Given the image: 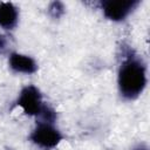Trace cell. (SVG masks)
<instances>
[{
	"mask_svg": "<svg viewBox=\"0 0 150 150\" xmlns=\"http://www.w3.org/2000/svg\"><path fill=\"white\" fill-rule=\"evenodd\" d=\"M130 150H149V146L145 143H138L137 145L132 146Z\"/></svg>",
	"mask_w": 150,
	"mask_h": 150,
	"instance_id": "9",
	"label": "cell"
},
{
	"mask_svg": "<svg viewBox=\"0 0 150 150\" xmlns=\"http://www.w3.org/2000/svg\"><path fill=\"white\" fill-rule=\"evenodd\" d=\"M19 22V9L9 1L0 2V28L13 30Z\"/></svg>",
	"mask_w": 150,
	"mask_h": 150,
	"instance_id": "6",
	"label": "cell"
},
{
	"mask_svg": "<svg viewBox=\"0 0 150 150\" xmlns=\"http://www.w3.org/2000/svg\"><path fill=\"white\" fill-rule=\"evenodd\" d=\"M47 11H48V14H49L50 18H53V19H60L64 14L66 7L60 1H53V2L49 4Z\"/></svg>",
	"mask_w": 150,
	"mask_h": 150,
	"instance_id": "7",
	"label": "cell"
},
{
	"mask_svg": "<svg viewBox=\"0 0 150 150\" xmlns=\"http://www.w3.org/2000/svg\"><path fill=\"white\" fill-rule=\"evenodd\" d=\"M8 67L13 73L16 74H25V75H32L38 71L39 66L29 55L13 52L8 56Z\"/></svg>",
	"mask_w": 150,
	"mask_h": 150,
	"instance_id": "5",
	"label": "cell"
},
{
	"mask_svg": "<svg viewBox=\"0 0 150 150\" xmlns=\"http://www.w3.org/2000/svg\"><path fill=\"white\" fill-rule=\"evenodd\" d=\"M139 0H103L100 7L105 19L112 22H122L139 6Z\"/></svg>",
	"mask_w": 150,
	"mask_h": 150,
	"instance_id": "4",
	"label": "cell"
},
{
	"mask_svg": "<svg viewBox=\"0 0 150 150\" xmlns=\"http://www.w3.org/2000/svg\"><path fill=\"white\" fill-rule=\"evenodd\" d=\"M148 84V68L144 60L132 49L122 53L117 69V89L120 96L125 101L137 100Z\"/></svg>",
	"mask_w": 150,
	"mask_h": 150,
	"instance_id": "1",
	"label": "cell"
},
{
	"mask_svg": "<svg viewBox=\"0 0 150 150\" xmlns=\"http://www.w3.org/2000/svg\"><path fill=\"white\" fill-rule=\"evenodd\" d=\"M16 105L22 109V111L30 117H39L41 114L45 102L42 98V94L40 89L34 84H28L23 87L16 98Z\"/></svg>",
	"mask_w": 150,
	"mask_h": 150,
	"instance_id": "3",
	"label": "cell"
},
{
	"mask_svg": "<svg viewBox=\"0 0 150 150\" xmlns=\"http://www.w3.org/2000/svg\"><path fill=\"white\" fill-rule=\"evenodd\" d=\"M7 46H8L7 36H6L4 33H1V32H0V54H1V53H4V52L6 50Z\"/></svg>",
	"mask_w": 150,
	"mask_h": 150,
	"instance_id": "8",
	"label": "cell"
},
{
	"mask_svg": "<svg viewBox=\"0 0 150 150\" xmlns=\"http://www.w3.org/2000/svg\"><path fill=\"white\" fill-rule=\"evenodd\" d=\"M63 139L62 132L53 123L36 122L34 129L29 134V141L40 149L53 150Z\"/></svg>",
	"mask_w": 150,
	"mask_h": 150,
	"instance_id": "2",
	"label": "cell"
}]
</instances>
